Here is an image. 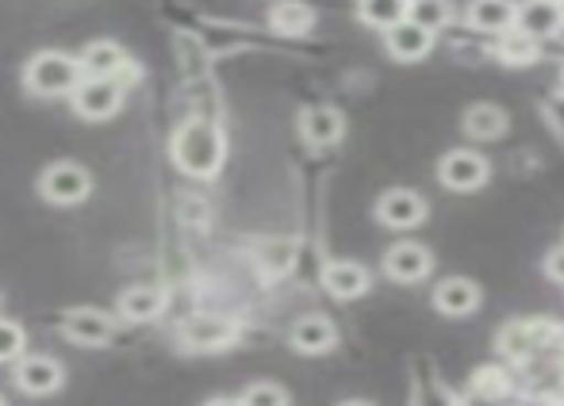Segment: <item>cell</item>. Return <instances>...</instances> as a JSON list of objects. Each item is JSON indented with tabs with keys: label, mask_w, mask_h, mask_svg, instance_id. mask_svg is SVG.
I'll list each match as a JSON object with an SVG mask.
<instances>
[{
	"label": "cell",
	"mask_w": 564,
	"mask_h": 406,
	"mask_svg": "<svg viewBox=\"0 0 564 406\" xmlns=\"http://www.w3.org/2000/svg\"><path fill=\"white\" fill-rule=\"evenodd\" d=\"M242 406H289V392L281 384H253L246 387Z\"/></svg>",
	"instance_id": "4316f807"
},
{
	"label": "cell",
	"mask_w": 564,
	"mask_h": 406,
	"mask_svg": "<svg viewBox=\"0 0 564 406\" xmlns=\"http://www.w3.org/2000/svg\"><path fill=\"white\" fill-rule=\"evenodd\" d=\"M553 116H557V123L564 127V97H557V100H553Z\"/></svg>",
	"instance_id": "f546056e"
},
{
	"label": "cell",
	"mask_w": 564,
	"mask_h": 406,
	"mask_svg": "<svg viewBox=\"0 0 564 406\" xmlns=\"http://www.w3.org/2000/svg\"><path fill=\"white\" fill-rule=\"evenodd\" d=\"M181 345L193 349V353H216V349H227L238 341V326L230 318L219 315H188L177 330Z\"/></svg>",
	"instance_id": "5b68a950"
},
{
	"label": "cell",
	"mask_w": 564,
	"mask_h": 406,
	"mask_svg": "<svg viewBox=\"0 0 564 406\" xmlns=\"http://www.w3.org/2000/svg\"><path fill=\"white\" fill-rule=\"evenodd\" d=\"M139 74H142V69H139V62H131V58H127L123 66H119L116 81L123 85V89H131V85H139Z\"/></svg>",
	"instance_id": "83f0119b"
},
{
	"label": "cell",
	"mask_w": 564,
	"mask_h": 406,
	"mask_svg": "<svg viewBox=\"0 0 564 406\" xmlns=\"http://www.w3.org/2000/svg\"><path fill=\"white\" fill-rule=\"evenodd\" d=\"M408 4L411 0H357V15H361L369 28L392 31L395 23L408 20Z\"/></svg>",
	"instance_id": "603a6c76"
},
{
	"label": "cell",
	"mask_w": 564,
	"mask_h": 406,
	"mask_svg": "<svg viewBox=\"0 0 564 406\" xmlns=\"http://www.w3.org/2000/svg\"><path fill=\"white\" fill-rule=\"evenodd\" d=\"M165 310V292L162 288H147V284H139V288H127L123 296H119V315L127 318V322H150V318H158Z\"/></svg>",
	"instance_id": "d6986e66"
},
{
	"label": "cell",
	"mask_w": 564,
	"mask_h": 406,
	"mask_svg": "<svg viewBox=\"0 0 564 406\" xmlns=\"http://www.w3.org/2000/svg\"><path fill=\"white\" fill-rule=\"evenodd\" d=\"M561 15H564V0H561Z\"/></svg>",
	"instance_id": "d6a6232c"
},
{
	"label": "cell",
	"mask_w": 564,
	"mask_h": 406,
	"mask_svg": "<svg viewBox=\"0 0 564 406\" xmlns=\"http://www.w3.org/2000/svg\"><path fill=\"white\" fill-rule=\"evenodd\" d=\"M300 134H304L312 146H335L341 134H346V119H341L338 108L319 103V108H307L304 116H300Z\"/></svg>",
	"instance_id": "9a60e30c"
},
{
	"label": "cell",
	"mask_w": 564,
	"mask_h": 406,
	"mask_svg": "<svg viewBox=\"0 0 564 406\" xmlns=\"http://www.w3.org/2000/svg\"><path fill=\"white\" fill-rule=\"evenodd\" d=\"M377 219L392 230H411L426 219V200L411 188H392L377 200Z\"/></svg>",
	"instance_id": "9c48e42d"
},
{
	"label": "cell",
	"mask_w": 564,
	"mask_h": 406,
	"mask_svg": "<svg viewBox=\"0 0 564 406\" xmlns=\"http://www.w3.org/2000/svg\"><path fill=\"white\" fill-rule=\"evenodd\" d=\"M460 127H465L468 139L491 142L507 131V116H503V108H496V103H473V108L465 111V119H460Z\"/></svg>",
	"instance_id": "ffe728a7"
},
{
	"label": "cell",
	"mask_w": 564,
	"mask_h": 406,
	"mask_svg": "<svg viewBox=\"0 0 564 406\" xmlns=\"http://www.w3.org/2000/svg\"><path fill=\"white\" fill-rule=\"evenodd\" d=\"M0 406H8V403H4V399H0Z\"/></svg>",
	"instance_id": "836d02e7"
},
{
	"label": "cell",
	"mask_w": 564,
	"mask_h": 406,
	"mask_svg": "<svg viewBox=\"0 0 564 406\" xmlns=\"http://www.w3.org/2000/svg\"><path fill=\"white\" fill-rule=\"evenodd\" d=\"M323 288L335 299H361L369 292V273L357 261H327L323 268Z\"/></svg>",
	"instance_id": "5bb4252c"
},
{
	"label": "cell",
	"mask_w": 564,
	"mask_h": 406,
	"mask_svg": "<svg viewBox=\"0 0 564 406\" xmlns=\"http://www.w3.org/2000/svg\"><path fill=\"white\" fill-rule=\"evenodd\" d=\"M269 28L284 39H300L315 28V8L304 0H281V4L269 8Z\"/></svg>",
	"instance_id": "ac0fdd59"
},
{
	"label": "cell",
	"mask_w": 564,
	"mask_h": 406,
	"mask_svg": "<svg viewBox=\"0 0 564 406\" xmlns=\"http://www.w3.org/2000/svg\"><path fill=\"white\" fill-rule=\"evenodd\" d=\"M488 162H484L476 150H449L438 165V177L442 185L453 188V193H476V188L488 180Z\"/></svg>",
	"instance_id": "52a82bcc"
},
{
	"label": "cell",
	"mask_w": 564,
	"mask_h": 406,
	"mask_svg": "<svg viewBox=\"0 0 564 406\" xmlns=\"http://www.w3.org/2000/svg\"><path fill=\"white\" fill-rule=\"evenodd\" d=\"M468 28L484 31V35H507L519 28V4L514 0H473L468 4Z\"/></svg>",
	"instance_id": "7c38bea8"
},
{
	"label": "cell",
	"mask_w": 564,
	"mask_h": 406,
	"mask_svg": "<svg viewBox=\"0 0 564 406\" xmlns=\"http://www.w3.org/2000/svg\"><path fill=\"white\" fill-rule=\"evenodd\" d=\"M123 92L127 89L116 77H85L69 100H74L77 116L89 119V123H100V119H112L116 111L123 108Z\"/></svg>",
	"instance_id": "277c9868"
},
{
	"label": "cell",
	"mask_w": 564,
	"mask_h": 406,
	"mask_svg": "<svg viewBox=\"0 0 564 406\" xmlns=\"http://www.w3.org/2000/svg\"><path fill=\"white\" fill-rule=\"evenodd\" d=\"M434 307L449 318H465L480 307V288L473 281H465V276H449V281H442L434 288Z\"/></svg>",
	"instance_id": "2e32d148"
},
{
	"label": "cell",
	"mask_w": 564,
	"mask_h": 406,
	"mask_svg": "<svg viewBox=\"0 0 564 406\" xmlns=\"http://www.w3.org/2000/svg\"><path fill=\"white\" fill-rule=\"evenodd\" d=\"M123 62H127V51L119 43H112V39H97V43H89L82 54L85 77H116Z\"/></svg>",
	"instance_id": "7402d4cb"
},
{
	"label": "cell",
	"mask_w": 564,
	"mask_h": 406,
	"mask_svg": "<svg viewBox=\"0 0 564 406\" xmlns=\"http://www.w3.org/2000/svg\"><path fill=\"white\" fill-rule=\"evenodd\" d=\"M496 58L503 62V66H534L538 58H542V46H538L534 35H527L522 28L507 31V35L496 39Z\"/></svg>",
	"instance_id": "44dd1931"
},
{
	"label": "cell",
	"mask_w": 564,
	"mask_h": 406,
	"mask_svg": "<svg viewBox=\"0 0 564 406\" xmlns=\"http://www.w3.org/2000/svg\"><path fill=\"white\" fill-rule=\"evenodd\" d=\"M170 154L181 173L212 180L219 173V165H224L227 146H224V134H219L216 123H208V119H185V123L173 131Z\"/></svg>",
	"instance_id": "6da1fadb"
},
{
	"label": "cell",
	"mask_w": 564,
	"mask_h": 406,
	"mask_svg": "<svg viewBox=\"0 0 564 406\" xmlns=\"http://www.w3.org/2000/svg\"><path fill=\"white\" fill-rule=\"evenodd\" d=\"M434 39L438 35L426 31L423 23H415V20H403V23H395L392 31H384V46L395 62H423L426 54L434 51Z\"/></svg>",
	"instance_id": "8fae6325"
},
{
	"label": "cell",
	"mask_w": 564,
	"mask_h": 406,
	"mask_svg": "<svg viewBox=\"0 0 564 406\" xmlns=\"http://www.w3.org/2000/svg\"><path fill=\"white\" fill-rule=\"evenodd\" d=\"M39 193H43V200H51L58 207H74L93 193V177H89V169L77 162H54V165H46L43 177H39Z\"/></svg>",
	"instance_id": "3957f363"
},
{
	"label": "cell",
	"mask_w": 564,
	"mask_h": 406,
	"mask_svg": "<svg viewBox=\"0 0 564 406\" xmlns=\"http://www.w3.org/2000/svg\"><path fill=\"white\" fill-rule=\"evenodd\" d=\"M62 333H66L74 345L97 349V345H108V341H112L116 318L100 307H74L66 318H62Z\"/></svg>",
	"instance_id": "8992f818"
},
{
	"label": "cell",
	"mask_w": 564,
	"mask_h": 406,
	"mask_svg": "<svg viewBox=\"0 0 564 406\" xmlns=\"http://www.w3.org/2000/svg\"><path fill=\"white\" fill-rule=\"evenodd\" d=\"M62 380H66V372L54 356H20V364H15V387L23 395H35V399L62 392Z\"/></svg>",
	"instance_id": "ba28073f"
},
{
	"label": "cell",
	"mask_w": 564,
	"mask_h": 406,
	"mask_svg": "<svg viewBox=\"0 0 564 406\" xmlns=\"http://www.w3.org/2000/svg\"><path fill=\"white\" fill-rule=\"evenodd\" d=\"M408 20L423 23L426 31H434V35H438V31L449 23V0H411Z\"/></svg>",
	"instance_id": "cb8c5ba5"
},
{
	"label": "cell",
	"mask_w": 564,
	"mask_h": 406,
	"mask_svg": "<svg viewBox=\"0 0 564 406\" xmlns=\"http://www.w3.org/2000/svg\"><path fill=\"white\" fill-rule=\"evenodd\" d=\"M23 345H28V338H23V326L12 322V318H0V364L20 361Z\"/></svg>",
	"instance_id": "484cf974"
},
{
	"label": "cell",
	"mask_w": 564,
	"mask_h": 406,
	"mask_svg": "<svg viewBox=\"0 0 564 406\" xmlns=\"http://www.w3.org/2000/svg\"><path fill=\"white\" fill-rule=\"evenodd\" d=\"M431 268H434L431 250H426V245H419V242H400V245H392V250L384 253V273L392 276V281H400V284L426 281V276H431Z\"/></svg>",
	"instance_id": "30bf717a"
},
{
	"label": "cell",
	"mask_w": 564,
	"mask_h": 406,
	"mask_svg": "<svg viewBox=\"0 0 564 406\" xmlns=\"http://www.w3.org/2000/svg\"><path fill=\"white\" fill-rule=\"evenodd\" d=\"M204 406H242V399H208Z\"/></svg>",
	"instance_id": "4dcf8cb0"
},
{
	"label": "cell",
	"mask_w": 564,
	"mask_h": 406,
	"mask_svg": "<svg viewBox=\"0 0 564 406\" xmlns=\"http://www.w3.org/2000/svg\"><path fill=\"white\" fill-rule=\"evenodd\" d=\"M561 23H564L561 0H527V4H519V28L527 31V35H534L538 43L557 35Z\"/></svg>",
	"instance_id": "e0dca14e"
},
{
	"label": "cell",
	"mask_w": 564,
	"mask_h": 406,
	"mask_svg": "<svg viewBox=\"0 0 564 406\" xmlns=\"http://www.w3.org/2000/svg\"><path fill=\"white\" fill-rule=\"evenodd\" d=\"M85 81V66L82 58H69L62 51H43L28 62L23 69V85L35 97H74L77 85Z\"/></svg>",
	"instance_id": "7a4b0ae2"
},
{
	"label": "cell",
	"mask_w": 564,
	"mask_h": 406,
	"mask_svg": "<svg viewBox=\"0 0 564 406\" xmlns=\"http://www.w3.org/2000/svg\"><path fill=\"white\" fill-rule=\"evenodd\" d=\"M545 273H550L557 284H564V245H561V250H553V253H550V261H545Z\"/></svg>",
	"instance_id": "f1b7e54d"
},
{
	"label": "cell",
	"mask_w": 564,
	"mask_h": 406,
	"mask_svg": "<svg viewBox=\"0 0 564 406\" xmlns=\"http://www.w3.org/2000/svg\"><path fill=\"white\" fill-rule=\"evenodd\" d=\"M289 341H292V349H300V353L319 356V353H330V349L338 345V330L327 315H307L292 326Z\"/></svg>",
	"instance_id": "4fadbf2b"
},
{
	"label": "cell",
	"mask_w": 564,
	"mask_h": 406,
	"mask_svg": "<svg viewBox=\"0 0 564 406\" xmlns=\"http://www.w3.org/2000/svg\"><path fill=\"white\" fill-rule=\"evenodd\" d=\"M338 406H372V403H365V399H346V403H338Z\"/></svg>",
	"instance_id": "1f68e13d"
},
{
	"label": "cell",
	"mask_w": 564,
	"mask_h": 406,
	"mask_svg": "<svg viewBox=\"0 0 564 406\" xmlns=\"http://www.w3.org/2000/svg\"><path fill=\"white\" fill-rule=\"evenodd\" d=\"M473 392L484 395V399H507V395H511V376H507L503 369H496V364L476 369L473 372Z\"/></svg>",
	"instance_id": "d4e9b609"
}]
</instances>
